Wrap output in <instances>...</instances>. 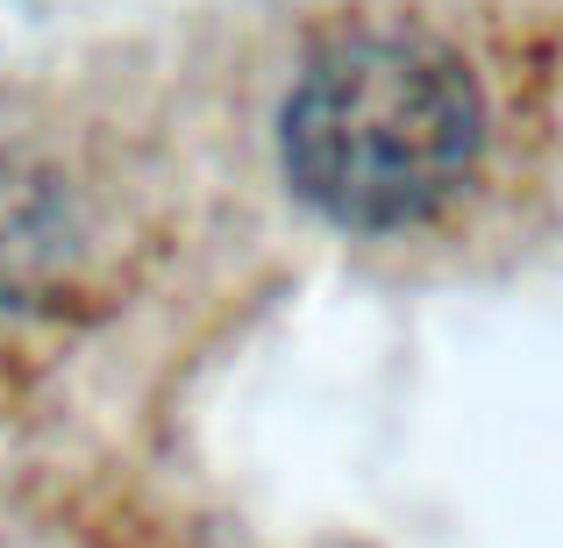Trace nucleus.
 Masks as SVG:
<instances>
[{"mask_svg": "<svg viewBox=\"0 0 563 548\" xmlns=\"http://www.w3.org/2000/svg\"><path fill=\"white\" fill-rule=\"evenodd\" d=\"M485 157L478 71L428 29H350L300 65L278 108L292 200L343 235L435 221Z\"/></svg>", "mask_w": 563, "mask_h": 548, "instance_id": "obj_1", "label": "nucleus"}]
</instances>
